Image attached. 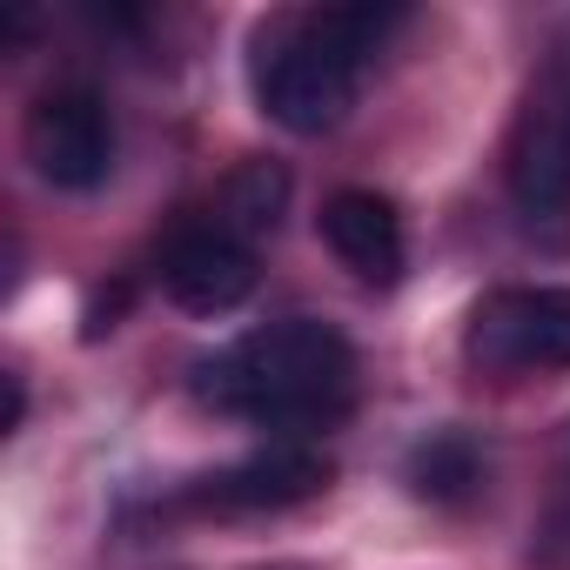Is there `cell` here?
<instances>
[{
	"instance_id": "1",
	"label": "cell",
	"mask_w": 570,
	"mask_h": 570,
	"mask_svg": "<svg viewBox=\"0 0 570 570\" xmlns=\"http://www.w3.org/2000/svg\"><path fill=\"white\" fill-rule=\"evenodd\" d=\"M188 390L202 410L282 430V443H303L356 410V350L343 330L316 316H282L248 330L222 356H202Z\"/></svg>"
},
{
	"instance_id": "2",
	"label": "cell",
	"mask_w": 570,
	"mask_h": 570,
	"mask_svg": "<svg viewBox=\"0 0 570 570\" xmlns=\"http://www.w3.org/2000/svg\"><path fill=\"white\" fill-rule=\"evenodd\" d=\"M403 8H303V14H275L255 28L248 48V88L255 108L289 128V135H330L356 108L363 61L390 41Z\"/></svg>"
},
{
	"instance_id": "3",
	"label": "cell",
	"mask_w": 570,
	"mask_h": 570,
	"mask_svg": "<svg viewBox=\"0 0 570 570\" xmlns=\"http://www.w3.org/2000/svg\"><path fill=\"white\" fill-rule=\"evenodd\" d=\"M503 188L530 222L570 215V48L543 55L503 135Z\"/></svg>"
},
{
	"instance_id": "4",
	"label": "cell",
	"mask_w": 570,
	"mask_h": 570,
	"mask_svg": "<svg viewBox=\"0 0 570 570\" xmlns=\"http://www.w3.org/2000/svg\"><path fill=\"white\" fill-rule=\"evenodd\" d=\"M463 356L490 376H543L570 370V289L530 282V289H490L470 309Z\"/></svg>"
},
{
	"instance_id": "5",
	"label": "cell",
	"mask_w": 570,
	"mask_h": 570,
	"mask_svg": "<svg viewBox=\"0 0 570 570\" xmlns=\"http://www.w3.org/2000/svg\"><path fill=\"white\" fill-rule=\"evenodd\" d=\"M21 155L61 195L101 188L115 175V115H108V101L95 88H81V81L35 95V108L21 121Z\"/></svg>"
},
{
	"instance_id": "6",
	"label": "cell",
	"mask_w": 570,
	"mask_h": 570,
	"mask_svg": "<svg viewBox=\"0 0 570 570\" xmlns=\"http://www.w3.org/2000/svg\"><path fill=\"white\" fill-rule=\"evenodd\" d=\"M161 289L188 316H228L255 289V248L242 235H228L222 222L175 228L161 248Z\"/></svg>"
},
{
	"instance_id": "7",
	"label": "cell",
	"mask_w": 570,
	"mask_h": 570,
	"mask_svg": "<svg viewBox=\"0 0 570 570\" xmlns=\"http://www.w3.org/2000/svg\"><path fill=\"white\" fill-rule=\"evenodd\" d=\"M330 490V456L316 443H268L188 490L195 510H296Z\"/></svg>"
},
{
	"instance_id": "8",
	"label": "cell",
	"mask_w": 570,
	"mask_h": 570,
	"mask_svg": "<svg viewBox=\"0 0 570 570\" xmlns=\"http://www.w3.org/2000/svg\"><path fill=\"white\" fill-rule=\"evenodd\" d=\"M316 228H323L330 255L356 282H370V289H390V282L403 275V215H396L390 195H376V188H336L323 202Z\"/></svg>"
},
{
	"instance_id": "9",
	"label": "cell",
	"mask_w": 570,
	"mask_h": 570,
	"mask_svg": "<svg viewBox=\"0 0 570 570\" xmlns=\"http://www.w3.org/2000/svg\"><path fill=\"white\" fill-rule=\"evenodd\" d=\"M403 483H410V497H423V503H463V497H476V483H483V450H476V436H470V430H430V436L403 456Z\"/></svg>"
},
{
	"instance_id": "10",
	"label": "cell",
	"mask_w": 570,
	"mask_h": 570,
	"mask_svg": "<svg viewBox=\"0 0 570 570\" xmlns=\"http://www.w3.org/2000/svg\"><path fill=\"white\" fill-rule=\"evenodd\" d=\"M282 202H289V175H282L275 161H248L228 188H222V228L228 235H262L282 222Z\"/></svg>"
},
{
	"instance_id": "11",
	"label": "cell",
	"mask_w": 570,
	"mask_h": 570,
	"mask_svg": "<svg viewBox=\"0 0 570 570\" xmlns=\"http://www.w3.org/2000/svg\"><path fill=\"white\" fill-rule=\"evenodd\" d=\"M128 309V289H108V296H95L88 303V323H81V336L88 343H101V330H115V316Z\"/></svg>"
},
{
	"instance_id": "12",
	"label": "cell",
	"mask_w": 570,
	"mask_h": 570,
	"mask_svg": "<svg viewBox=\"0 0 570 570\" xmlns=\"http://www.w3.org/2000/svg\"><path fill=\"white\" fill-rule=\"evenodd\" d=\"M28 423V383L21 376H8V423H0V436H14Z\"/></svg>"
},
{
	"instance_id": "13",
	"label": "cell",
	"mask_w": 570,
	"mask_h": 570,
	"mask_svg": "<svg viewBox=\"0 0 570 570\" xmlns=\"http://www.w3.org/2000/svg\"><path fill=\"white\" fill-rule=\"evenodd\" d=\"M557 523H563V537H570V443H563V497H557Z\"/></svg>"
}]
</instances>
